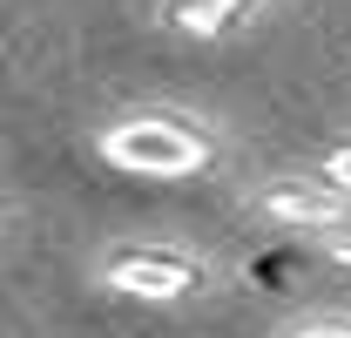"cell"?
<instances>
[{"label": "cell", "mask_w": 351, "mask_h": 338, "mask_svg": "<svg viewBox=\"0 0 351 338\" xmlns=\"http://www.w3.org/2000/svg\"><path fill=\"white\" fill-rule=\"evenodd\" d=\"M101 163L129 169V176H196L217 156V135L196 122V115H176V109H142L122 115L95 135Z\"/></svg>", "instance_id": "obj_1"}, {"label": "cell", "mask_w": 351, "mask_h": 338, "mask_svg": "<svg viewBox=\"0 0 351 338\" xmlns=\"http://www.w3.org/2000/svg\"><path fill=\"white\" fill-rule=\"evenodd\" d=\"M95 278L135 304H182L210 284V264L196 251H176V244H115L95 264Z\"/></svg>", "instance_id": "obj_2"}, {"label": "cell", "mask_w": 351, "mask_h": 338, "mask_svg": "<svg viewBox=\"0 0 351 338\" xmlns=\"http://www.w3.org/2000/svg\"><path fill=\"white\" fill-rule=\"evenodd\" d=\"M257 210L270 216V223H284V230H311V237H324V230L345 216V190L324 183V176H277V183H263V190H257Z\"/></svg>", "instance_id": "obj_3"}, {"label": "cell", "mask_w": 351, "mask_h": 338, "mask_svg": "<svg viewBox=\"0 0 351 338\" xmlns=\"http://www.w3.org/2000/svg\"><path fill=\"white\" fill-rule=\"evenodd\" d=\"M257 7L250 0H162V27L189 34V41H217L230 27H243Z\"/></svg>", "instance_id": "obj_4"}, {"label": "cell", "mask_w": 351, "mask_h": 338, "mask_svg": "<svg viewBox=\"0 0 351 338\" xmlns=\"http://www.w3.org/2000/svg\"><path fill=\"white\" fill-rule=\"evenodd\" d=\"M284 338H351V318H311V325H298Z\"/></svg>", "instance_id": "obj_5"}, {"label": "cell", "mask_w": 351, "mask_h": 338, "mask_svg": "<svg viewBox=\"0 0 351 338\" xmlns=\"http://www.w3.org/2000/svg\"><path fill=\"white\" fill-rule=\"evenodd\" d=\"M324 251H331V257H351V196H345V216L324 230Z\"/></svg>", "instance_id": "obj_6"}, {"label": "cell", "mask_w": 351, "mask_h": 338, "mask_svg": "<svg viewBox=\"0 0 351 338\" xmlns=\"http://www.w3.org/2000/svg\"><path fill=\"white\" fill-rule=\"evenodd\" d=\"M324 183H338V190L351 196V142H345V149H331V163H324Z\"/></svg>", "instance_id": "obj_7"}, {"label": "cell", "mask_w": 351, "mask_h": 338, "mask_svg": "<svg viewBox=\"0 0 351 338\" xmlns=\"http://www.w3.org/2000/svg\"><path fill=\"white\" fill-rule=\"evenodd\" d=\"M250 7H263V0H250Z\"/></svg>", "instance_id": "obj_8"}]
</instances>
